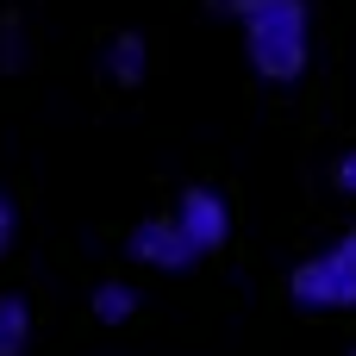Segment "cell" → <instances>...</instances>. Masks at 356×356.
Segmentation results:
<instances>
[{
  "label": "cell",
  "mask_w": 356,
  "mask_h": 356,
  "mask_svg": "<svg viewBox=\"0 0 356 356\" xmlns=\"http://www.w3.org/2000/svg\"><path fill=\"white\" fill-rule=\"evenodd\" d=\"M332 181H338V194H350V200H356V144L332 163Z\"/></svg>",
  "instance_id": "cell-10"
},
{
  "label": "cell",
  "mask_w": 356,
  "mask_h": 356,
  "mask_svg": "<svg viewBox=\"0 0 356 356\" xmlns=\"http://www.w3.org/2000/svg\"><path fill=\"white\" fill-rule=\"evenodd\" d=\"M238 25H244V56L263 81L294 88L313 69V0H257Z\"/></svg>",
  "instance_id": "cell-1"
},
{
  "label": "cell",
  "mask_w": 356,
  "mask_h": 356,
  "mask_svg": "<svg viewBox=\"0 0 356 356\" xmlns=\"http://www.w3.org/2000/svg\"><path fill=\"white\" fill-rule=\"evenodd\" d=\"M288 294L313 313H350L356 307V225L338 232L332 244H319L307 263H294Z\"/></svg>",
  "instance_id": "cell-2"
},
{
  "label": "cell",
  "mask_w": 356,
  "mask_h": 356,
  "mask_svg": "<svg viewBox=\"0 0 356 356\" xmlns=\"http://www.w3.org/2000/svg\"><path fill=\"white\" fill-rule=\"evenodd\" d=\"M207 6H213V13H219V19H244V13H250V6H257V0H207Z\"/></svg>",
  "instance_id": "cell-11"
},
{
  "label": "cell",
  "mask_w": 356,
  "mask_h": 356,
  "mask_svg": "<svg viewBox=\"0 0 356 356\" xmlns=\"http://www.w3.org/2000/svg\"><path fill=\"white\" fill-rule=\"evenodd\" d=\"M31 344V307L25 294H0V356H25Z\"/></svg>",
  "instance_id": "cell-7"
},
{
  "label": "cell",
  "mask_w": 356,
  "mask_h": 356,
  "mask_svg": "<svg viewBox=\"0 0 356 356\" xmlns=\"http://www.w3.org/2000/svg\"><path fill=\"white\" fill-rule=\"evenodd\" d=\"M350 356H356V350H350Z\"/></svg>",
  "instance_id": "cell-12"
},
{
  "label": "cell",
  "mask_w": 356,
  "mask_h": 356,
  "mask_svg": "<svg viewBox=\"0 0 356 356\" xmlns=\"http://www.w3.org/2000/svg\"><path fill=\"white\" fill-rule=\"evenodd\" d=\"M125 257L131 263H144V269H163V275H181V269H194V244H188V232L175 225V219H144V225H131L125 232Z\"/></svg>",
  "instance_id": "cell-4"
},
{
  "label": "cell",
  "mask_w": 356,
  "mask_h": 356,
  "mask_svg": "<svg viewBox=\"0 0 356 356\" xmlns=\"http://www.w3.org/2000/svg\"><path fill=\"white\" fill-rule=\"evenodd\" d=\"M169 219L188 232V244H194L200 257L225 250V238H232V207H225V194H219V188H181V200H175V213H169Z\"/></svg>",
  "instance_id": "cell-3"
},
{
  "label": "cell",
  "mask_w": 356,
  "mask_h": 356,
  "mask_svg": "<svg viewBox=\"0 0 356 356\" xmlns=\"http://www.w3.org/2000/svg\"><path fill=\"white\" fill-rule=\"evenodd\" d=\"M13 244H19V200L0 194V257H13Z\"/></svg>",
  "instance_id": "cell-9"
},
{
  "label": "cell",
  "mask_w": 356,
  "mask_h": 356,
  "mask_svg": "<svg viewBox=\"0 0 356 356\" xmlns=\"http://www.w3.org/2000/svg\"><path fill=\"white\" fill-rule=\"evenodd\" d=\"M100 69H106L113 88H144V75H150V38L144 31H113L106 50H100Z\"/></svg>",
  "instance_id": "cell-5"
},
{
  "label": "cell",
  "mask_w": 356,
  "mask_h": 356,
  "mask_svg": "<svg viewBox=\"0 0 356 356\" xmlns=\"http://www.w3.org/2000/svg\"><path fill=\"white\" fill-rule=\"evenodd\" d=\"M88 313H94L100 325H125V319L138 313V288H131V282H94Z\"/></svg>",
  "instance_id": "cell-6"
},
{
  "label": "cell",
  "mask_w": 356,
  "mask_h": 356,
  "mask_svg": "<svg viewBox=\"0 0 356 356\" xmlns=\"http://www.w3.org/2000/svg\"><path fill=\"white\" fill-rule=\"evenodd\" d=\"M25 69V19L6 13L0 19V75H19Z\"/></svg>",
  "instance_id": "cell-8"
}]
</instances>
